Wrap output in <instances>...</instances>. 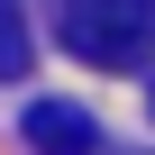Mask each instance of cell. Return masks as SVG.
Here are the masks:
<instances>
[{"mask_svg":"<svg viewBox=\"0 0 155 155\" xmlns=\"http://www.w3.org/2000/svg\"><path fill=\"white\" fill-rule=\"evenodd\" d=\"M55 28L82 64H146L155 55V0H55Z\"/></svg>","mask_w":155,"mask_h":155,"instance_id":"obj_1","label":"cell"},{"mask_svg":"<svg viewBox=\"0 0 155 155\" xmlns=\"http://www.w3.org/2000/svg\"><path fill=\"white\" fill-rule=\"evenodd\" d=\"M28 146L37 155H101V128L73 101H28Z\"/></svg>","mask_w":155,"mask_h":155,"instance_id":"obj_2","label":"cell"},{"mask_svg":"<svg viewBox=\"0 0 155 155\" xmlns=\"http://www.w3.org/2000/svg\"><path fill=\"white\" fill-rule=\"evenodd\" d=\"M28 9H18V0H0V82H18V73H28Z\"/></svg>","mask_w":155,"mask_h":155,"instance_id":"obj_3","label":"cell"}]
</instances>
